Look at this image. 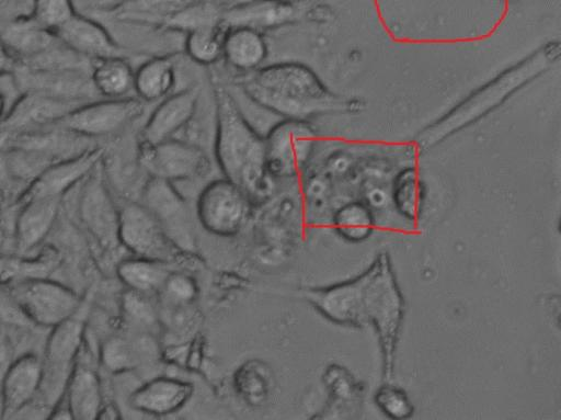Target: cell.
<instances>
[{"instance_id": "1", "label": "cell", "mask_w": 561, "mask_h": 420, "mask_svg": "<svg viewBox=\"0 0 561 420\" xmlns=\"http://www.w3.org/2000/svg\"><path fill=\"white\" fill-rule=\"evenodd\" d=\"M305 296L313 309L335 325L371 326L378 339L382 378L392 379L405 300L387 252H380L360 274L309 288Z\"/></svg>"}, {"instance_id": "2", "label": "cell", "mask_w": 561, "mask_h": 420, "mask_svg": "<svg viewBox=\"0 0 561 420\" xmlns=\"http://www.w3.org/2000/svg\"><path fill=\"white\" fill-rule=\"evenodd\" d=\"M561 60V41L551 39L505 68L421 130L417 144L430 149L476 124Z\"/></svg>"}, {"instance_id": "3", "label": "cell", "mask_w": 561, "mask_h": 420, "mask_svg": "<svg viewBox=\"0 0 561 420\" xmlns=\"http://www.w3.org/2000/svg\"><path fill=\"white\" fill-rule=\"evenodd\" d=\"M215 155L226 179L237 184L254 206L273 197L275 179L266 164L265 138L249 123L232 95L215 89Z\"/></svg>"}, {"instance_id": "4", "label": "cell", "mask_w": 561, "mask_h": 420, "mask_svg": "<svg viewBox=\"0 0 561 420\" xmlns=\"http://www.w3.org/2000/svg\"><path fill=\"white\" fill-rule=\"evenodd\" d=\"M240 87L253 103L283 118L309 121L347 106L309 66L298 61L271 64L247 72Z\"/></svg>"}, {"instance_id": "5", "label": "cell", "mask_w": 561, "mask_h": 420, "mask_svg": "<svg viewBox=\"0 0 561 420\" xmlns=\"http://www.w3.org/2000/svg\"><path fill=\"white\" fill-rule=\"evenodd\" d=\"M265 138L266 164L275 179H291L308 167L318 134L309 121L283 118Z\"/></svg>"}, {"instance_id": "6", "label": "cell", "mask_w": 561, "mask_h": 420, "mask_svg": "<svg viewBox=\"0 0 561 420\" xmlns=\"http://www.w3.org/2000/svg\"><path fill=\"white\" fill-rule=\"evenodd\" d=\"M83 320L76 315L64 323L53 328L44 353L43 378L38 395L42 402L55 408L59 402L72 371L76 355L82 342Z\"/></svg>"}, {"instance_id": "7", "label": "cell", "mask_w": 561, "mask_h": 420, "mask_svg": "<svg viewBox=\"0 0 561 420\" xmlns=\"http://www.w3.org/2000/svg\"><path fill=\"white\" fill-rule=\"evenodd\" d=\"M103 161L85 178L78 213L81 224L98 246L112 252L122 246L119 240V208L107 188Z\"/></svg>"}, {"instance_id": "8", "label": "cell", "mask_w": 561, "mask_h": 420, "mask_svg": "<svg viewBox=\"0 0 561 420\" xmlns=\"http://www.w3.org/2000/svg\"><path fill=\"white\" fill-rule=\"evenodd\" d=\"M10 294L28 319L55 328L77 315L80 300L70 288L46 277L19 281Z\"/></svg>"}, {"instance_id": "9", "label": "cell", "mask_w": 561, "mask_h": 420, "mask_svg": "<svg viewBox=\"0 0 561 420\" xmlns=\"http://www.w3.org/2000/svg\"><path fill=\"white\" fill-rule=\"evenodd\" d=\"M253 203L237 184L224 178L208 183L197 200V215L206 230L229 237L249 219Z\"/></svg>"}, {"instance_id": "10", "label": "cell", "mask_w": 561, "mask_h": 420, "mask_svg": "<svg viewBox=\"0 0 561 420\" xmlns=\"http://www.w3.org/2000/svg\"><path fill=\"white\" fill-rule=\"evenodd\" d=\"M142 112L144 102L139 98L88 101L55 125L80 137H104L126 127Z\"/></svg>"}, {"instance_id": "11", "label": "cell", "mask_w": 561, "mask_h": 420, "mask_svg": "<svg viewBox=\"0 0 561 420\" xmlns=\"http://www.w3.org/2000/svg\"><path fill=\"white\" fill-rule=\"evenodd\" d=\"M137 158L149 178L169 182L190 179L208 169V158L199 146L175 138L139 144Z\"/></svg>"}, {"instance_id": "12", "label": "cell", "mask_w": 561, "mask_h": 420, "mask_svg": "<svg viewBox=\"0 0 561 420\" xmlns=\"http://www.w3.org/2000/svg\"><path fill=\"white\" fill-rule=\"evenodd\" d=\"M171 183L149 178L142 189L141 203L157 217L174 248L192 252L196 246L194 225L185 201Z\"/></svg>"}, {"instance_id": "13", "label": "cell", "mask_w": 561, "mask_h": 420, "mask_svg": "<svg viewBox=\"0 0 561 420\" xmlns=\"http://www.w3.org/2000/svg\"><path fill=\"white\" fill-rule=\"evenodd\" d=\"M119 240L136 257L168 262L173 245L152 212L141 202L119 207Z\"/></svg>"}, {"instance_id": "14", "label": "cell", "mask_w": 561, "mask_h": 420, "mask_svg": "<svg viewBox=\"0 0 561 420\" xmlns=\"http://www.w3.org/2000/svg\"><path fill=\"white\" fill-rule=\"evenodd\" d=\"M85 102L88 101L41 90L25 92L15 106L2 117L3 130L15 136L55 125Z\"/></svg>"}, {"instance_id": "15", "label": "cell", "mask_w": 561, "mask_h": 420, "mask_svg": "<svg viewBox=\"0 0 561 420\" xmlns=\"http://www.w3.org/2000/svg\"><path fill=\"white\" fill-rule=\"evenodd\" d=\"M104 160V149L90 148L48 166L26 186L19 203L36 197H61Z\"/></svg>"}, {"instance_id": "16", "label": "cell", "mask_w": 561, "mask_h": 420, "mask_svg": "<svg viewBox=\"0 0 561 420\" xmlns=\"http://www.w3.org/2000/svg\"><path fill=\"white\" fill-rule=\"evenodd\" d=\"M198 94L197 88H188L162 99L144 125L139 144H156L174 138L193 118Z\"/></svg>"}, {"instance_id": "17", "label": "cell", "mask_w": 561, "mask_h": 420, "mask_svg": "<svg viewBox=\"0 0 561 420\" xmlns=\"http://www.w3.org/2000/svg\"><path fill=\"white\" fill-rule=\"evenodd\" d=\"M60 44L73 54L100 60L119 56L118 45L96 21L76 13L55 32Z\"/></svg>"}, {"instance_id": "18", "label": "cell", "mask_w": 561, "mask_h": 420, "mask_svg": "<svg viewBox=\"0 0 561 420\" xmlns=\"http://www.w3.org/2000/svg\"><path fill=\"white\" fill-rule=\"evenodd\" d=\"M57 42L56 34L41 25L31 13L14 16L2 30V52L12 59L39 57Z\"/></svg>"}, {"instance_id": "19", "label": "cell", "mask_w": 561, "mask_h": 420, "mask_svg": "<svg viewBox=\"0 0 561 420\" xmlns=\"http://www.w3.org/2000/svg\"><path fill=\"white\" fill-rule=\"evenodd\" d=\"M299 8L290 0H251L222 16V26H245L264 32L294 23Z\"/></svg>"}, {"instance_id": "20", "label": "cell", "mask_w": 561, "mask_h": 420, "mask_svg": "<svg viewBox=\"0 0 561 420\" xmlns=\"http://www.w3.org/2000/svg\"><path fill=\"white\" fill-rule=\"evenodd\" d=\"M43 378V363L34 354H24L3 374L2 415L13 413L38 395Z\"/></svg>"}, {"instance_id": "21", "label": "cell", "mask_w": 561, "mask_h": 420, "mask_svg": "<svg viewBox=\"0 0 561 420\" xmlns=\"http://www.w3.org/2000/svg\"><path fill=\"white\" fill-rule=\"evenodd\" d=\"M61 197H36L20 204L14 237L21 251L37 246L53 228L59 214Z\"/></svg>"}, {"instance_id": "22", "label": "cell", "mask_w": 561, "mask_h": 420, "mask_svg": "<svg viewBox=\"0 0 561 420\" xmlns=\"http://www.w3.org/2000/svg\"><path fill=\"white\" fill-rule=\"evenodd\" d=\"M190 383L158 377L149 381L130 396V406L150 415H169L181 409L191 398Z\"/></svg>"}, {"instance_id": "23", "label": "cell", "mask_w": 561, "mask_h": 420, "mask_svg": "<svg viewBox=\"0 0 561 420\" xmlns=\"http://www.w3.org/2000/svg\"><path fill=\"white\" fill-rule=\"evenodd\" d=\"M198 0H119L104 11L112 19L133 24L165 27L179 13Z\"/></svg>"}, {"instance_id": "24", "label": "cell", "mask_w": 561, "mask_h": 420, "mask_svg": "<svg viewBox=\"0 0 561 420\" xmlns=\"http://www.w3.org/2000/svg\"><path fill=\"white\" fill-rule=\"evenodd\" d=\"M268 54L263 33L245 26L226 30L222 58L244 73L261 67Z\"/></svg>"}, {"instance_id": "25", "label": "cell", "mask_w": 561, "mask_h": 420, "mask_svg": "<svg viewBox=\"0 0 561 420\" xmlns=\"http://www.w3.org/2000/svg\"><path fill=\"white\" fill-rule=\"evenodd\" d=\"M67 406L76 420H93L103 407L99 376L87 365L76 364L67 388Z\"/></svg>"}, {"instance_id": "26", "label": "cell", "mask_w": 561, "mask_h": 420, "mask_svg": "<svg viewBox=\"0 0 561 420\" xmlns=\"http://www.w3.org/2000/svg\"><path fill=\"white\" fill-rule=\"evenodd\" d=\"M165 261L136 257L118 263L116 273L119 280L136 292L151 295L162 291L172 273Z\"/></svg>"}, {"instance_id": "27", "label": "cell", "mask_w": 561, "mask_h": 420, "mask_svg": "<svg viewBox=\"0 0 561 420\" xmlns=\"http://www.w3.org/2000/svg\"><path fill=\"white\" fill-rule=\"evenodd\" d=\"M91 83L105 99L126 98L135 91V71L121 56L96 60L91 71Z\"/></svg>"}, {"instance_id": "28", "label": "cell", "mask_w": 561, "mask_h": 420, "mask_svg": "<svg viewBox=\"0 0 561 420\" xmlns=\"http://www.w3.org/2000/svg\"><path fill=\"white\" fill-rule=\"evenodd\" d=\"M175 82L174 64L168 57H154L135 71V91L142 101L167 98Z\"/></svg>"}, {"instance_id": "29", "label": "cell", "mask_w": 561, "mask_h": 420, "mask_svg": "<svg viewBox=\"0 0 561 420\" xmlns=\"http://www.w3.org/2000/svg\"><path fill=\"white\" fill-rule=\"evenodd\" d=\"M373 208L364 201L347 202L333 213L332 226L345 241L362 242L370 237L375 229Z\"/></svg>"}, {"instance_id": "30", "label": "cell", "mask_w": 561, "mask_h": 420, "mask_svg": "<svg viewBox=\"0 0 561 420\" xmlns=\"http://www.w3.org/2000/svg\"><path fill=\"white\" fill-rule=\"evenodd\" d=\"M391 200L397 212L407 220H417L422 214L426 191L420 172L404 168L393 179Z\"/></svg>"}, {"instance_id": "31", "label": "cell", "mask_w": 561, "mask_h": 420, "mask_svg": "<svg viewBox=\"0 0 561 420\" xmlns=\"http://www.w3.org/2000/svg\"><path fill=\"white\" fill-rule=\"evenodd\" d=\"M226 29L221 25L206 26L186 34L185 52L197 64L213 65L224 55Z\"/></svg>"}, {"instance_id": "32", "label": "cell", "mask_w": 561, "mask_h": 420, "mask_svg": "<svg viewBox=\"0 0 561 420\" xmlns=\"http://www.w3.org/2000/svg\"><path fill=\"white\" fill-rule=\"evenodd\" d=\"M236 385L249 404L259 406L267 399L273 388V375L264 362L249 361L239 368Z\"/></svg>"}, {"instance_id": "33", "label": "cell", "mask_w": 561, "mask_h": 420, "mask_svg": "<svg viewBox=\"0 0 561 420\" xmlns=\"http://www.w3.org/2000/svg\"><path fill=\"white\" fill-rule=\"evenodd\" d=\"M374 402L382 415L392 420H407L414 415V405L408 393L389 383L377 388Z\"/></svg>"}, {"instance_id": "34", "label": "cell", "mask_w": 561, "mask_h": 420, "mask_svg": "<svg viewBox=\"0 0 561 420\" xmlns=\"http://www.w3.org/2000/svg\"><path fill=\"white\" fill-rule=\"evenodd\" d=\"M77 12L71 0H32L33 18L54 33Z\"/></svg>"}, {"instance_id": "35", "label": "cell", "mask_w": 561, "mask_h": 420, "mask_svg": "<svg viewBox=\"0 0 561 420\" xmlns=\"http://www.w3.org/2000/svg\"><path fill=\"white\" fill-rule=\"evenodd\" d=\"M148 294L128 290L123 297V309L128 321L138 329H149L157 322V311Z\"/></svg>"}, {"instance_id": "36", "label": "cell", "mask_w": 561, "mask_h": 420, "mask_svg": "<svg viewBox=\"0 0 561 420\" xmlns=\"http://www.w3.org/2000/svg\"><path fill=\"white\" fill-rule=\"evenodd\" d=\"M102 361L107 370L122 372L134 367L137 362V352L133 344L119 337L107 340L102 349Z\"/></svg>"}, {"instance_id": "37", "label": "cell", "mask_w": 561, "mask_h": 420, "mask_svg": "<svg viewBox=\"0 0 561 420\" xmlns=\"http://www.w3.org/2000/svg\"><path fill=\"white\" fill-rule=\"evenodd\" d=\"M53 259H42L36 261H21L8 258L5 262L2 260V279L5 281L18 279L19 281L46 277L53 269ZM18 281V282H19Z\"/></svg>"}, {"instance_id": "38", "label": "cell", "mask_w": 561, "mask_h": 420, "mask_svg": "<svg viewBox=\"0 0 561 420\" xmlns=\"http://www.w3.org/2000/svg\"><path fill=\"white\" fill-rule=\"evenodd\" d=\"M162 292L169 304H191L196 296L197 287L195 282L183 273L172 272L168 277Z\"/></svg>"}, {"instance_id": "39", "label": "cell", "mask_w": 561, "mask_h": 420, "mask_svg": "<svg viewBox=\"0 0 561 420\" xmlns=\"http://www.w3.org/2000/svg\"><path fill=\"white\" fill-rule=\"evenodd\" d=\"M15 77L4 70L1 73L2 117H4L24 94L19 89Z\"/></svg>"}, {"instance_id": "40", "label": "cell", "mask_w": 561, "mask_h": 420, "mask_svg": "<svg viewBox=\"0 0 561 420\" xmlns=\"http://www.w3.org/2000/svg\"><path fill=\"white\" fill-rule=\"evenodd\" d=\"M206 5L217 11L221 16L251 0H201Z\"/></svg>"}, {"instance_id": "41", "label": "cell", "mask_w": 561, "mask_h": 420, "mask_svg": "<svg viewBox=\"0 0 561 420\" xmlns=\"http://www.w3.org/2000/svg\"><path fill=\"white\" fill-rule=\"evenodd\" d=\"M559 229H560V232H561V217H560Z\"/></svg>"}]
</instances>
